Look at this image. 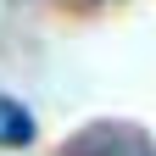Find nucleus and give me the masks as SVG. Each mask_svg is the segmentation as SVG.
I'll use <instances>...</instances> for the list:
<instances>
[{
    "label": "nucleus",
    "mask_w": 156,
    "mask_h": 156,
    "mask_svg": "<svg viewBox=\"0 0 156 156\" xmlns=\"http://www.w3.org/2000/svg\"><path fill=\"white\" fill-rule=\"evenodd\" d=\"M62 156H156V151L145 145V134L134 123H89L84 134H73Z\"/></svg>",
    "instance_id": "nucleus-1"
},
{
    "label": "nucleus",
    "mask_w": 156,
    "mask_h": 156,
    "mask_svg": "<svg viewBox=\"0 0 156 156\" xmlns=\"http://www.w3.org/2000/svg\"><path fill=\"white\" fill-rule=\"evenodd\" d=\"M28 140H34V112L11 95H0V151H17Z\"/></svg>",
    "instance_id": "nucleus-2"
}]
</instances>
